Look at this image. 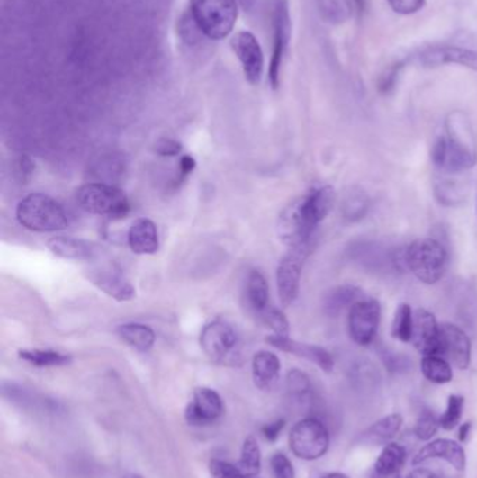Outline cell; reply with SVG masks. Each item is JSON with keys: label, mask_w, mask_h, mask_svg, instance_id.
<instances>
[{"label": "cell", "mask_w": 477, "mask_h": 478, "mask_svg": "<svg viewBox=\"0 0 477 478\" xmlns=\"http://www.w3.org/2000/svg\"><path fill=\"white\" fill-rule=\"evenodd\" d=\"M421 372L428 381L436 384L453 381V366L441 356H424L421 360Z\"/></svg>", "instance_id": "cell-29"}, {"label": "cell", "mask_w": 477, "mask_h": 478, "mask_svg": "<svg viewBox=\"0 0 477 478\" xmlns=\"http://www.w3.org/2000/svg\"><path fill=\"white\" fill-rule=\"evenodd\" d=\"M431 459L446 460L459 472L466 467L465 449L462 447L461 444L451 441V439H436V441L428 442L426 446L418 450L411 463H413V466H420Z\"/></svg>", "instance_id": "cell-18"}, {"label": "cell", "mask_w": 477, "mask_h": 478, "mask_svg": "<svg viewBox=\"0 0 477 478\" xmlns=\"http://www.w3.org/2000/svg\"><path fill=\"white\" fill-rule=\"evenodd\" d=\"M245 297L248 307L256 315L261 316L269 308V285L261 272L252 270L249 273L245 285Z\"/></svg>", "instance_id": "cell-23"}, {"label": "cell", "mask_w": 477, "mask_h": 478, "mask_svg": "<svg viewBox=\"0 0 477 478\" xmlns=\"http://www.w3.org/2000/svg\"><path fill=\"white\" fill-rule=\"evenodd\" d=\"M154 151L161 157L178 156L183 151V144L176 141V139L161 138L154 146Z\"/></svg>", "instance_id": "cell-42"}, {"label": "cell", "mask_w": 477, "mask_h": 478, "mask_svg": "<svg viewBox=\"0 0 477 478\" xmlns=\"http://www.w3.org/2000/svg\"><path fill=\"white\" fill-rule=\"evenodd\" d=\"M314 478H350L349 475H346L345 473H320V474L315 475Z\"/></svg>", "instance_id": "cell-48"}, {"label": "cell", "mask_w": 477, "mask_h": 478, "mask_svg": "<svg viewBox=\"0 0 477 478\" xmlns=\"http://www.w3.org/2000/svg\"><path fill=\"white\" fill-rule=\"evenodd\" d=\"M405 263L421 283L436 284L446 275L448 254L440 242L421 238L411 242L405 250Z\"/></svg>", "instance_id": "cell-4"}, {"label": "cell", "mask_w": 477, "mask_h": 478, "mask_svg": "<svg viewBox=\"0 0 477 478\" xmlns=\"http://www.w3.org/2000/svg\"><path fill=\"white\" fill-rule=\"evenodd\" d=\"M261 319L264 320L265 325L269 326L274 331V335L289 336V320H287L282 311L269 307L262 313Z\"/></svg>", "instance_id": "cell-37"}, {"label": "cell", "mask_w": 477, "mask_h": 478, "mask_svg": "<svg viewBox=\"0 0 477 478\" xmlns=\"http://www.w3.org/2000/svg\"><path fill=\"white\" fill-rule=\"evenodd\" d=\"M411 343L423 356H438L440 353V325L436 316L426 310L413 313Z\"/></svg>", "instance_id": "cell-17"}, {"label": "cell", "mask_w": 477, "mask_h": 478, "mask_svg": "<svg viewBox=\"0 0 477 478\" xmlns=\"http://www.w3.org/2000/svg\"><path fill=\"white\" fill-rule=\"evenodd\" d=\"M266 340L270 346H274V347L279 348L284 353L294 354L300 358L317 364L322 371L330 372L333 369V365H335L329 351L320 347V346L300 343V341L292 340L289 336L272 335Z\"/></svg>", "instance_id": "cell-19"}, {"label": "cell", "mask_w": 477, "mask_h": 478, "mask_svg": "<svg viewBox=\"0 0 477 478\" xmlns=\"http://www.w3.org/2000/svg\"><path fill=\"white\" fill-rule=\"evenodd\" d=\"M231 47L241 62L245 77L251 85L261 82L265 58L261 44L252 32H239L231 40Z\"/></svg>", "instance_id": "cell-13"}, {"label": "cell", "mask_w": 477, "mask_h": 478, "mask_svg": "<svg viewBox=\"0 0 477 478\" xmlns=\"http://www.w3.org/2000/svg\"><path fill=\"white\" fill-rule=\"evenodd\" d=\"M381 320V305L375 300L358 301L349 313V333L358 346H368L377 336Z\"/></svg>", "instance_id": "cell-12"}, {"label": "cell", "mask_w": 477, "mask_h": 478, "mask_svg": "<svg viewBox=\"0 0 477 478\" xmlns=\"http://www.w3.org/2000/svg\"><path fill=\"white\" fill-rule=\"evenodd\" d=\"M472 429V422H465V424L461 425V428H459V441L465 442L466 439H468L469 432H471Z\"/></svg>", "instance_id": "cell-47"}, {"label": "cell", "mask_w": 477, "mask_h": 478, "mask_svg": "<svg viewBox=\"0 0 477 478\" xmlns=\"http://www.w3.org/2000/svg\"><path fill=\"white\" fill-rule=\"evenodd\" d=\"M402 424L403 417L400 414H390L371 425L370 428L364 432V439L370 444H385L399 434Z\"/></svg>", "instance_id": "cell-26"}, {"label": "cell", "mask_w": 477, "mask_h": 478, "mask_svg": "<svg viewBox=\"0 0 477 478\" xmlns=\"http://www.w3.org/2000/svg\"><path fill=\"white\" fill-rule=\"evenodd\" d=\"M196 161L194 157L191 156H183L181 157V161H179V171L183 176H189L195 169Z\"/></svg>", "instance_id": "cell-45"}, {"label": "cell", "mask_w": 477, "mask_h": 478, "mask_svg": "<svg viewBox=\"0 0 477 478\" xmlns=\"http://www.w3.org/2000/svg\"><path fill=\"white\" fill-rule=\"evenodd\" d=\"M191 17L199 32L211 40H223L238 17L237 0H191Z\"/></svg>", "instance_id": "cell-3"}, {"label": "cell", "mask_w": 477, "mask_h": 478, "mask_svg": "<svg viewBox=\"0 0 477 478\" xmlns=\"http://www.w3.org/2000/svg\"><path fill=\"white\" fill-rule=\"evenodd\" d=\"M337 202L330 186L312 189L283 210L279 219V237L283 244L295 248L311 242L318 225L329 214Z\"/></svg>", "instance_id": "cell-1"}, {"label": "cell", "mask_w": 477, "mask_h": 478, "mask_svg": "<svg viewBox=\"0 0 477 478\" xmlns=\"http://www.w3.org/2000/svg\"><path fill=\"white\" fill-rule=\"evenodd\" d=\"M370 202L364 192L352 191L345 203V216L350 221H357L367 214Z\"/></svg>", "instance_id": "cell-35"}, {"label": "cell", "mask_w": 477, "mask_h": 478, "mask_svg": "<svg viewBox=\"0 0 477 478\" xmlns=\"http://www.w3.org/2000/svg\"><path fill=\"white\" fill-rule=\"evenodd\" d=\"M35 171V163L30 158L29 156H20L16 159V164H14V176L19 179L20 182L25 184L32 179V174Z\"/></svg>", "instance_id": "cell-41"}, {"label": "cell", "mask_w": 477, "mask_h": 478, "mask_svg": "<svg viewBox=\"0 0 477 478\" xmlns=\"http://www.w3.org/2000/svg\"><path fill=\"white\" fill-rule=\"evenodd\" d=\"M86 277L98 290L120 302L133 300L136 290L115 263H101L86 270Z\"/></svg>", "instance_id": "cell-9"}, {"label": "cell", "mask_w": 477, "mask_h": 478, "mask_svg": "<svg viewBox=\"0 0 477 478\" xmlns=\"http://www.w3.org/2000/svg\"><path fill=\"white\" fill-rule=\"evenodd\" d=\"M270 467H272L274 478L295 477L294 467H292V462H290L286 455H274V457L270 460Z\"/></svg>", "instance_id": "cell-40"}, {"label": "cell", "mask_w": 477, "mask_h": 478, "mask_svg": "<svg viewBox=\"0 0 477 478\" xmlns=\"http://www.w3.org/2000/svg\"><path fill=\"white\" fill-rule=\"evenodd\" d=\"M406 455L408 454L402 445L395 444V442L386 444L375 462L374 472L380 473V474H393V473L400 472L406 462Z\"/></svg>", "instance_id": "cell-27"}, {"label": "cell", "mask_w": 477, "mask_h": 478, "mask_svg": "<svg viewBox=\"0 0 477 478\" xmlns=\"http://www.w3.org/2000/svg\"><path fill=\"white\" fill-rule=\"evenodd\" d=\"M48 249L60 259L77 260V262H94L105 254L104 248L97 242L72 237L50 238L47 242Z\"/></svg>", "instance_id": "cell-16"}, {"label": "cell", "mask_w": 477, "mask_h": 478, "mask_svg": "<svg viewBox=\"0 0 477 478\" xmlns=\"http://www.w3.org/2000/svg\"><path fill=\"white\" fill-rule=\"evenodd\" d=\"M118 336L138 351H148L156 343V333L153 329L141 323H125L117 329Z\"/></svg>", "instance_id": "cell-25"}, {"label": "cell", "mask_w": 477, "mask_h": 478, "mask_svg": "<svg viewBox=\"0 0 477 478\" xmlns=\"http://www.w3.org/2000/svg\"><path fill=\"white\" fill-rule=\"evenodd\" d=\"M237 466L244 474L254 475V477L261 472V449L252 435L247 437L242 445L241 459Z\"/></svg>", "instance_id": "cell-32"}, {"label": "cell", "mask_w": 477, "mask_h": 478, "mask_svg": "<svg viewBox=\"0 0 477 478\" xmlns=\"http://www.w3.org/2000/svg\"><path fill=\"white\" fill-rule=\"evenodd\" d=\"M393 12L399 14H413L423 9L426 0H388Z\"/></svg>", "instance_id": "cell-43"}, {"label": "cell", "mask_w": 477, "mask_h": 478, "mask_svg": "<svg viewBox=\"0 0 477 478\" xmlns=\"http://www.w3.org/2000/svg\"><path fill=\"white\" fill-rule=\"evenodd\" d=\"M360 300H363V291L356 285H342V287L333 288L325 298V312L332 318H337L347 308L352 310L353 305Z\"/></svg>", "instance_id": "cell-24"}, {"label": "cell", "mask_w": 477, "mask_h": 478, "mask_svg": "<svg viewBox=\"0 0 477 478\" xmlns=\"http://www.w3.org/2000/svg\"><path fill=\"white\" fill-rule=\"evenodd\" d=\"M330 435L327 425L317 419H305L292 427L290 447L302 460H317L329 449Z\"/></svg>", "instance_id": "cell-6"}, {"label": "cell", "mask_w": 477, "mask_h": 478, "mask_svg": "<svg viewBox=\"0 0 477 478\" xmlns=\"http://www.w3.org/2000/svg\"><path fill=\"white\" fill-rule=\"evenodd\" d=\"M440 419L434 416L433 411H424L416 422L415 435L420 441H431V437L440 428Z\"/></svg>", "instance_id": "cell-36"}, {"label": "cell", "mask_w": 477, "mask_h": 478, "mask_svg": "<svg viewBox=\"0 0 477 478\" xmlns=\"http://www.w3.org/2000/svg\"><path fill=\"white\" fill-rule=\"evenodd\" d=\"M280 360L276 354L270 351H259L252 360V376L256 388L267 391L276 383L280 374Z\"/></svg>", "instance_id": "cell-22"}, {"label": "cell", "mask_w": 477, "mask_h": 478, "mask_svg": "<svg viewBox=\"0 0 477 478\" xmlns=\"http://www.w3.org/2000/svg\"><path fill=\"white\" fill-rule=\"evenodd\" d=\"M451 365L466 369L471 364L472 344L468 335L453 323L440 326V353Z\"/></svg>", "instance_id": "cell-14"}, {"label": "cell", "mask_w": 477, "mask_h": 478, "mask_svg": "<svg viewBox=\"0 0 477 478\" xmlns=\"http://www.w3.org/2000/svg\"><path fill=\"white\" fill-rule=\"evenodd\" d=\"M16 217L24 229L55 232L67 229L69 216L59 202L44 194H32L17 204Z\"/></svg>", "instance_id": "cell-2"}, {"label": "cell", "mask_w": 477, "mask_h": 478, "mask_svg": "<svg viewBox=\"0 0 477 478\" xmlns=\"http://www.w3.org/2000/svg\"><path fill=\"white\" fill-rule=\"evenodd\" d=\"M237 2H238V4L241 5L242 9L247 10V12L252 10V7L256 4V0H237Z\"/></svg>", "instance_id": "cell-49"}, {"label": "cell", "mask_w": 477, "mask_h": 478, "mask_svg": "<svg viewBox=\"0 0 477 478\" xmlns=\"http://www.w3.org/2000/svg\"><path fill=\"white\" fill-rule=\"evenodd\" d=\"M418 60L426 68H436V66L455 63V65L465 66V68L477 72V52L466 50V48L448 47V45L431 47L421 52Z\"/></svg>", "instance_id": "cell-20"}, {"label": "cell", "mask_w": 477, "mask_h": 478, "mask_svg": "<svg viewBox=\"0 0 477 478\" xmlns=\"http://www.w3.org/2000/svg\"><path fill=\"white\" fill-rule=\"evenodd\" d=\"M286 421L284 419H277V421L270 422V424L265 425L262 427L261 432L264 435L265 439L269 442L276 441L279 437L280 432L284 428Z\"/></svg>", "instance_id": "cell-44"}, {"label": "cell", "mask_w": 477, "mask_h": 478, "mask_svg": "<svg viewBox=\"0 0 477 478\" xmlns=\"http://www.w3.org/2000/svg\"><path fill=\"white\" fill-rule=\"evenodd\" d=\"M123 478H141L140 475L138 474H128L126 477Z\"/></svg>", "instance_id": "cell-51"}, {"label": "cell", "mask_w": 477, "mask_h": 478, "mask_svg": "<svg viewBox=\"0 0 477 478\" xmlns=\"http://www.w3.org/2000/svg\"><path fill=\"white\" fill-rule=\"evenodd\" d=\"M408 478H438L436 473L428 469H416L408 475Z\"/></svg>", "instance_id": "cell-46"}, {"label": "cell", "mask_w": 477, "mask_h": 478, "mask_svg": "<svg viewBox=\"0 0 477 478\" xmlns=\"http://www.w3.org/2000/svg\"><path fill=\"white\" fill-rule=\"evenodd\" d=\"M411 333H413V312L409 305L402 303L396 310L395 318H393L392 336L396 340L409 343L411 341Z\"/></svg>", "instance_id": "cell-33"}, {"label": "cell", "mask_w": 477, "mask_h": 478, "mask_svg": "<svg viewBox=\"0 0 477 478\" xmlns=\"http://www.w3.org/2000/svg\"><path fill=\"white\" fill-rule=\"evenodd\" d=\"M212 478H259L254 475H247L234 466L231 463L223 462V460L214 459L211 462Z\"/></svg>", "instance_id": "cell-39"}, {"label": "cell", "mask_w": 477, "mask_h": 478, "mask_svg": "<svg viewBox=\"0 0 477 478\" xmlns=\"http://www.w3.org/2000/svg\"><path fill=\"white\" fill-rule=\"evenodd\" d=\"M287 391L295 397H304L311 391V382L304 372L292 369L286 379Z\"/></svg>", "instance_id": "cell-38"}, {"label": "cell", "mask_w": 477, "mask_h": 478, "mask_svg": "<svg viewBox=\"0 0 477 478\" xmlns=\"http://www.w3.org/2000/svg\"><path fill=\"white\" fill-rule=\"evenodd\" d=\"M311 252V244L292 248L289 254L283 257L277 267V290L283 307H290L300 293L302 267Z\"/></svg>", "instance_id": "cell-8"}, {"label": "cell", "mask_w": 477, "mask_h": 478, "mask_svg": "<svg viewBox=\"0 0 477 478\" xmlns=\"http://www.w3.org/2000/svg\"><path fill=\"white\" fill-rule=\"evenodd\" d=\"M320 14L332 24H340L355 13L352 0H318Z\"/></svg>", "instance_id": "cell-31"}, {"label": "cell", "mask_w": 477, "mask_h": 478, "mask_svg": "<svg viewBox=\"0 0 477 478\" xmlns=\"http://www.w3.org/2000/svg\"><path fill=\"white\" fill-rule=\"evenodd\" d=\"M201 347L214 363H226L238 347V336L229 323L214 320L202 330Z\"/></svg>", "instance_id": "cell-10"}, {"label": "cell", "mask_w": 477, "mask_h": 478, "mask_svg": "<svg viewBox=\"0 0 477 478\" xmlns=\"http://www.w3.org/2000/svg\"><path fill=\"white\" fill-rule=\"evenodd\" d=\"M356 259L358 263L365 266V267H373V269H381L383 266L396 265V260L393 259L392 255L388 250L380 248L377 244H360L358 247H355Z\"/></svg>", "instance_id": "cell-28"}, {"label": "cell", "mask_w": 477, "mask_h": 478, "mask_svg": "<svg viewBox=\"0 0 477 478\" xmlns=\"http://www.w3.org/2000/svg\"><path fill=\"white\" fill-rule=\"evenodd\" d=\"M223 413L220 394L211 388H198L186 407L185 419L192 425H209L220 419Z\"/></svg>", "instance_id": "cell-15"}, {"label": "cell", "mask_w": 477, "mask_h": 478, "mask_svg": "<svg viewBox=\"0 0 477 478\" xmlns=\"http://www.w3.org/2000/svg\"><path fill=\"white\" fill-rule=\"evenodd\" d=\"M464 407H465V399L464 397L458 396V394L449 396L446 413L440 417L441 428L446 429V431L456 428L459 421H461Z\"/></svg>", "instance_id": "cell-34"}, {"label": "cell", "mask_w": 477, "mask_h": 478, "mask_svg": "<svg viewBox=\"0 0 477 478\" xmlns=\"http://www.w3.org/2000/svg\"><path fill=\"white\" fill-rule=\"evenodd\" d=\"M430 156L434 166L446 174H462L476 166L473 144H465L455 136L436 139Z\"/></svg>", "instance_id": "cell-7"}, {"label": "cell", "mask_w": 477, "mask_h": 478, "mask_svg": "<svg viewBox=\"0 0 477 478\" xmlns=\"http://www.w3.org/2000/svg\"><path fill=\"white\" fill-rule=\"evenodd\" d=\"M371 478H400L399 473H393V474H380V473L373 472Z\"/></svg>", "instance_id": "cell-50"}, {"label": "cell", "mask_w": 477, "mask_h": 478, "mask_svg": "<svg viewBox=\"0 0 477 478\" xmlns=\"http://www.w3.org/2000/svg\"><path fill=\"white\" fill-rule=\"evenodd\" d=\"M77 203L94 216L120 220L128 216L130 203L125 192L107 184H86L77 191Z\"/></svg>", "instance_id": "cell-5"}, {"label": "cell", "mask_w": 477, "mask_h": 478, "mask_svg": "<svg viewBox=\"0 0 477 478\" xmlns=\"http://www.w3.org/2000/svg\"><path fill=\"white\" fill-rule=\"evenodd\" d=\"M128 244L133 254L153 255L160 248L158 227L151 220L139 219L130 225Z\"/></svg>", "instance_id": "cell-21"}, {"label": "cell", "mask_w": 477, "mask_h": 478, "mask_svg": "<svg viewBox=\"0 0 477 478\" xmlns=\"http://www.w3.org/2000/svg\"><path fill=\"white\" fill-rule=\"evenodd\" d=\"M19 356L22 360L27 361L32 365L41 366H60L70 363V356L67 354L58 353L55 350H20Z\"/></svg>", "instance_id": "cell-30"}, {"label": "cell", "mask_w": 477, "mask_h": 478, "mask_svg": "<svg viewBox=\"0 0 477 478\" xmlns=\"http://www.w3.org/2000/svg\"><path fill=\"white\" fill-rule=\"evenodd\" d=\"M292 34V22H290L289 2L287 0H274V52L269 66V80L272 87H279L280 69L283 58L287 50V45Z\"/></svg>", "instance_id": "cell-11"}]
</instances>
